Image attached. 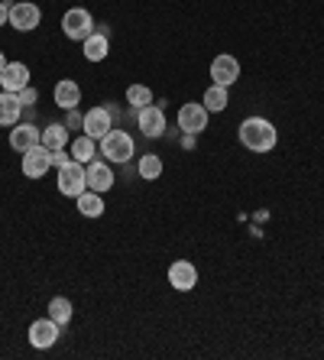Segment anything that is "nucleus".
Here are the masks:
<instances>
[{"mask_svg":"<svg viewBox=\"0 0 324 360\" xmlns=\"http://www.w3.org/2000/svg\"><path fill=\"white\" fill-rule=\"evenodd\" d=\"M65 162H72V153H65V150H52V166H65Z\"/></svg>","mask_w":324,"mask_h":360,"instance_id":"nucleus-27","label":"nucleus"},{"mask_svg":"<svg viewBox=\"0 0 324 360\" xmlns=\"http://www.w3.org/2000/svg\"><path fill=\"white\" fill-rule=\"evenodd\" d=\"M58 321L52 319H36L33 325H30V344L33 347H39V351H46V347H52V344L58 341Z\"/></svg>","mask_w":324,"mask_h":360,"instance_id":"nucleus-14","label":"nucleus"},{"mask_svg":"<svg viewBox=\"0 0 324 360\" xmlns=\"http://www.w3.org/2000/svg\"><path fill=\"white\" fill-rule=\"evenodd\" d=\"M42 143V130L33 124H17L10 127V150L17 153H30L33 146H39Z\"/></svg>","mask_w":324,"mask_h":360,"instance_id":"nucleus-12","label":"nucleus"},{"mask_svg":"<svg viewBox=\"0 0 324 360\" xmlns=\"http://www.w3.org/2000/svg\"><path fill=\"white\" fill-rule=\"evenodd\" d=\"M20 114H23V104H20L17 94L0 91V127H17Z\"/></svg>","mask_w":324,"mask_h":360,"instance_id":"nucleus-18","label":"nucleus"},{"mask_svg":"<svg viewBox=\"0 0 324 360\" xmlns=\"http://www.w3.org/2000/svg\"><path fill=\"white\" fill-rule=\"evenodd\" d=\"M84 134L91 136V140H104V136L114 130V117H110L108 108H91L84 114Z\"/></svg>","mask_w":324,"mask_h":360,"instance_id":"nucleus-11","label":"nucleus"},{"mask_svg":"<svg viewBox=\"0 0 324 360\" xmlns=\"http://www.w3.org/2000/svg\"><path fill=\"white\" fill-rule=\"evenodd\" d=\"M82 46H84V59H88V62L108 59V52H110V36H108V30H94V33L82 42Z\"/></svg>","mask_w":324,"mask_h":360,"instance_id":"nucleus-16","label":"nucleus"},{"mask_svg":"<svg viewBox=\"0 0 324 360\" xmlns=\"http://www.w3.org/2000/svg\"><path fill=\"white\" fill-rule=\"evenodd\" d=\"M136 124H140L143 136L156 140V136L166 134V110L159 108V104H146V108L136 110Z\"/></svg>","mask_w":324,"mask_h":360,"instance_id":"nucleus-7","label":"nucleus"},{"mask_svg":"<svg viewBox=\"0 0 324 360\" xmlns=\"http://www.w3.org/2000/svg\"><path fill=\"white\" fill-rule=\"evenodd\" d=\"M211 78H214V84H221V88H231L233 82H240V62H237V56L221 52V56L211 62Z\"/></svg>","mask_w":324,"mask_h":360,"instance_id":"nucleus-8","label":"nucleus"},{"mask_svg":"<svg viewBox=\"0 0 324 360\" xmlns=\"http://www.w3.org/2000/svg\"><path fill=\"white\" fill-rule=\"evenodd\" d=\"M17 98H20V104H23V110H26V108H33L36 101H39V91H36L33 84H26V88L17 94Z\"/></svg>","mask_w":324,"mask_h":360,"instance_id":"nucleus-26","label":"nucleus"},{"mask_svg":"<svg viewBox=\"0 0 324 360\" xmlns=\"http://www.w3.org/2000/svg\"><path fill=\"white\" fill-rule=\"evenodd\" d=\"M94 143H98V140H91L88 134L78 136V140H72V160H78V162H84V166H88V162L98 156V146H94Z\"/></svg>","mask_w":324,"mask_h":360,"instance_id":"nucleus-23","label":"nucleus"},{"mask_svg":"<svg viewBox=\"0 0 324 360\" xmlns=\"http://www.w3.org/2000/svg\"><path fill=\"white\" fill-rule=\"evenodd\" d=\"M205 108H208V114H221V110H227V104H231V98H227V88H221V84H211L208 91H205V101H201Z\"/></svg>","mask_w":324,"mask_h":360,"instance_id":"nucleus-22","label":"nucleus"},{"mask_svg":"<svg viewBox=\"0 0 324 360\" xmlns=\"http://www.w3.org/2000/svg\"><path fill=\"white\" fill-rule=\"evenodd\" d=\"M52 98H56V104H58L62 110H75L78 104H82V88H78V82L65 78V82H58V84H56Z\"/></svg>","mask_w":324,"mask_h":360,"instance_id":"nucleus-17","label":"nucleus"},{"mask_svg":"<svg viewBox=\"0 0 324 360\" xmlns=\"http://www.w3.org/2000/svg\"><path fill=\"white\" fill-rule=\"evenodd\" d=\"M42 146L46 150H65L68 146V127L65 124H49L46 130H42Z\"/></svg>","mask_w":324,"mask_h":360,"instance_id":"nucleus-20","label":"nucleus"},{"mask_svg":"<svg viewBox=\"0 0 324 360\" xmlns=\"http://www.w3.org/2000/svg\"><path fill=\"white\" fill-rule=\"evenodd\" d=\"M39 23H42V10L36 4H30V0H20V4L10 7V26L17 33H33Z\"/></svg>","mask_w":324,"mask_h":360,"instance_id":"nucleus-5","label":"nucleus"},{"mask_svg":"<svg viewBox=\"0 0 324 360\" xmlns=\"http://www.w3.org/2000/svg\"><path fill=\"white\" fill-rule=\"evenodd\" d=\"M205 127H208V108H205V104L188 101V104H182V108H179V130H182V134L198 136Z\"/></svg>","mask_w":324,"mask_h":360,"instance_id":"nucleus-6","label":"nucleus"},{"mask_svg":"<svg viewBox=\"0 0 324 360\" xmlns=\"http://www.w3.org/2000/svg\"><path fill=\"white\" fill-rule=\"evenodd\" d=\"M84 188H88V182H84V162L72 160L58 169V192L65 195V198H78Z\"/></svg>","mask_w":324,"mask_h":360,"instance_id":"nucleus-4","label":"nucleus"},{"mask_svg":"<svg viewBox=\"0 0 324 360\" xmlns=\"http://www.w3.org/2000/svg\"><path fill=\"white\" fill-rule=\"evenodd\" d=\"M169 285L179 289V292H191L195 285H198V269L191 266L188 260H175L169 266Z\"/></svg>","mask_w":324,"mask_h":360,"instance_id":"nucleus-13","label":"nucleus"},{"mask_svg":"<svg viewBox=\"0 0 324 360\" xmlns=\"http://www.w3.org/2000/svg\"><path fill=\"white\" fill-rule=\"evenodd\" d=\"M136 172H140L143 182H153V179L162 176V156H156V153H146V156H140V162H136Z\"/></svg>","mask_w":324,"mask_h":360,"instance_id":"nucleus-21","label":"nucleus"},{"mask_svg":"<svg viewBox=\"0 0 324 360\" xmlns=\"http://www.w3.org/2000/svg\"><path fill=\"white\" fill-rule=\"evenodd\" d=\"M75 208L82 218H101V214H104V198H101V192L84 188V192L75 198Z\"/></svg>","mask_w":324,"mask_h":360,"instance_id":"nucleus-19","label":"nucleus"},{"mask_svg":"<svg viewBox=\"0 0 324 360\" xmlns=\"http://www.w3.org/2000/svg\"><path fill=\"white\" fill-rule=\"evenodd\" d=\"M101 156H108V162H130L134 160V136L127 130H110L101 140Z\"/></svg>","mask_w":324,"mask_h":360,"instance_id":"nucleus-2","label":"nucleus"},{"mask_svg":"<svg viewBox=\"0 0 324 360\" xmlns=\"http://www.w3.org/2000/svg\"><path fill=\"white\" fill-rule=\"evenodd\" d=\"M4 68H7V56H4V52H0V72H4Z\"/></svg>","mask_w":324,"mask_h":360,"instance_id":"nucleus-29","label":"nucleus"},{"mask_svg":"<svg viewBox=\"0 0 324 360\" xmlns=\"http://www.w3.org/2000/svg\"><path fill=\"white\" fill-rule=\"evenodd\" d=\"M0 84H4V91L20 94L30 84V65L26 62H7V68L0 72Z\"/></svg>","mask_w":324,"mask_h":360,"instance_id":"nucleus-15","label":"nucleus"},{"mask_svg":"<svg viewBox=\"0 0 324 360\" xmlns=\"http://www.w3.org/2000/svg\"><path fill=\"white\" fill-rule=\"evenodd\" d=\"M52 169V153L46 146H33L30 153H23V176L26 179H42Z\"/></svg>","mask_w":324,"mask_h":360,"instance_id":"nucleus-10","label":"nucleus"},{"mask_svg":"<svg viewBox=\"0 0 324 360\" xmlns=\"http://www.w3.org/2000/svg\"><path fill=\"white\" fill-rule=\"evenodd\" d=\"M237 136H240V146H247L250 153H269L279 140L276 127L266 117H247L237 130Z\"/></svg>","mask_w":324,"mask_h":360,"instance_id":"nucleus-1","label":"nucleus"},{"mask_svg":"<svg viewBox=\"0 0 324 360\" xmlns=\"http://www.w3.org/2000/svg\"><path fill=\"white\" fill-rule=\"evenodd\" d=\"M84 182H88V188L91 192H110L114 188V169H110V162H101V160H91L88 166H84Z\"/></svg>","mask_w":324,"mask_h":360,"instance_id":"nucleus-9","label":"nucleus"},{"mask_svg":"<svg viewBox=\"0 0 324 360\" xmlns=\"http://www.w3.org/2000/svg\"><path fill=\"white\" fill-rule=\"evenodd\" d=\"M49 319L58 321V325H68V321H72V302L56 295V299L49 302Z\"/></svg>","mask_w":324,"mask_h":360,"instance_id":"nucleus-25","label":"nucleus"},{"mask_svg":"<svg viewBox=\"0 0 324 360\" xmlns=\"http://www.w3.org/2000/svg\"><path fill=\"white\" fill-rule=\"evenodd\" d=\"M62 30H65L68 39L84 42L94 33V17L84 7H72V10H65V17H62Z\"/></svg>","mask_w":324,"mask_h":360,"instance_id":"nucleus-3","label":"nucleus"},{"mask_svg":"<svg viewBox=\"0 0 324 360\" xmlns=\"http://www.w3.org/2000/svg\"><path fill=\"white\" fill-rule=\"evenodd\" d=\"M127 104H130L134 110L146 108V104H153V91L146 88V84H130V88H127Z\"/></svg>","mask_w":324,"mask_h":360,"instance_id":"nucleus-24","label":"nucleus"},{"mask_svg":"<svg viewBox=\"0 0 324 360\" xmlns=\"http://www.w3.org/2000/svg\"><path fill=\"white\" fill-rule=\"evenodd\" d=\"M10 7H13L10 0H0V26H7V23H10Z\"/></svg>","mask_w":324,"mask_h":360,"instance_id":"nucleus-28","label":"nucleus"}]
</instances>
